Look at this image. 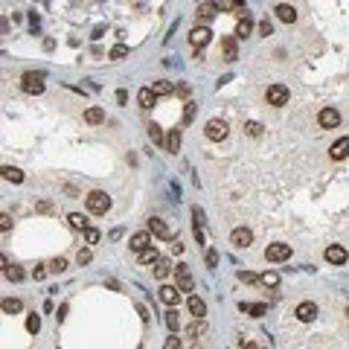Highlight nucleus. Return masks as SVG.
Returning a JSON list of instances; mask_svg holds the SVG:
<instances>
[{"label":"nucleus","mask_w":349,"mask_h":349,"mask_svg":"<svg viewBox=\"0 0 349 349\" xmlns=\"http://www.w3.org/2000/svg\"><path fill=\"white\" fill-rule=\"evenodd\" d=\"M84 204H87V210L93 213V216H105L108 210H111V195L108 192H90L87 198H84Z\"/></svg>","instance_id":"1"},{"label":"nucleus","mask_w":349,"mask_h":349,"mask_svg":"<svg viewBox=\"0 0 349 349\" xmlns=\"http://www.w3.org/2000/svg\"><path fill=\"white\" fill-rule=\"evenodd\" d=\"M175 285H178L181 291H186V294L195 288V280H192V274H189V265H183V262L175 265Z\"/></svg>","instance_id":"2"},{"label":"nucleus","mask_w":349,"mask_h":349,"mask_svg":"<svg viewBox=\"0 0 349 349\" xmlns=\"http://www.w3.org/2000/svg\"><path fill=\"white\" fill-rule=\"evenodd\" d=\"M288 87L285 84H271L268 87V93H265V99H268V105H274V108H283L285 102H288Z\"/></svg>","instance_id":"3"},{"label":"nucleus","mask_w":349,"mask_h":349,"mask_svg":"<svg viewBox=\"0 0 349 349\" xmlns=\"http://www.w3.org/2000/svg\"><path fill=\"white\" fill-rule=\"evenodd\" d=\"M204 134H207V140L221 143V140L227 137V122H224V119H210L207 128H204Z\"/></svg>","instance_id":"4"},{"label":"nucleus","mask_w":349,"mask_h":349,"mask_svg":"<svg viewBox=\"0 0 349 349\" xmlns=\"http://www.w3.org/2000/svg\"><path fill=\"white\" fill-rule=\"evenodd\" d=\"M317 122H320V128H338L341 125V111L338 108H323L317 114Z\"/></svg>","instance_id":"5"},{"label":"nucleus","mask_w":349,"mask_h":349,"mask_svg":"<svg viewBox=\"0 0 349 349\" xmlns=\"http://www.w3.org/2000/svg\"><path fill=\"white\" fill-rule=\"evenodd\" d=\"M291 256V245H268L265 248V259L268 262H285Z\"/></svg>","instance_id":"6"},{"label":"nucleus","mask_w":349,"mask_h":349,"mask_svg":"<svg viewBox=\"0 0 349 349\" xmlns=\"http://www.w3.org/2000/svg\"><path fill=\"white\" fill-rule=\"evenodd\" d=\"M23 90H26V93H35V96L44 93V76H41V73H26V76H23Z\"/></svg>","instance_id":"7"},{"label":"nucleus","mask_w":349,"mask_h":349,"mask_svg":"<svg viewBox=\"0 0 349 349\" xmlns=\"http://www.w3.org/2000/svg\"><path fill=\"white\" fill-rule=\"evenodd\" d=\"M149 233L157 236V239H163V242H172V239H175L172 230L166 227V221H160V218H149Z\"/></svg>","instance_id":"8"},{"label":"nucleus","mask_w":349,"mask_h":349,"mask_svg":"<svg viewBox=\"0 0 349 349\" xmlns=\"http://www.w3.org/2000/svg\"><path fill=\"white\" fill-rule=\"evenodd\" d=\"M210 38H213V32H210L207 26H195V29H192V35H189V41H192V47H195V50L207 47V44H210Z\"/></svg>","instance_id":"9"},{"label":"nucleus","mask_w":349,"mask_h":349,"mask_svg":"<svg viewBox=\"0 0 349 349\" xmlns=\"http://www.w3.org/2000/svg\"><path fill=\"white\" fill-rule=\"evenodd\" d=\"M230 242H233V248H248V245L253 242V233H250L248 227H236V230L230 233Z\"/></svg>","instance_id":"10"},{"label":"nucleus","mask_w":349,"mask_h":349,"mask_svg":"<svg viewBox=\"0 0 349 349\" xmlns=\"http://www.w3.org/2000/svg\"><path fill=\"white\" fill-rule=\"evenodd\" d=\"M294 315H297V320H303V323H312V320L317 317V306L306 300V303H300V306L294 309Z\"/></svg>","instance_id":"11"},{"label":"nucleus","mask_w":349,"mask_h":349,"mask_svg":"<svg viewBox=\"0 0 349 349\" xmlns=\"http://www.w3.org/2000/svg\"><path fill=\"white\" fill-rule=\"evenodd\" d=\"M149 245H151V236H149V230H140V233H134V236H131V242H128V248H131L134 253L146 250Z\"/></svg>","instance_id":"12"},{"label":"nucleus","mask_w":349,"mask_h":349,"mask_svg":"<svg viewBox=\"0 0 349 349\" xmlns=\"http://www.w3.org/2000/svg\"><path fill=\"white\" fill-rule=\"evenodd\" d=\"M160 300H163L166 306H178V303H181V288H178V285H163V288H160Z\"/></svg>","instance_id":"13"},{"label":"nucleus","mask_w":349,"mask_h":349,"mask_svg":"<svg viewBox=\"0 0 349 349\" xmlns=\"http://www.w3.org/2000/svg\"><path fill=\"white\" fill-rule=\"evenodd\" d=\"M326 262H332V265H344V262H347V250H344L341 245H329V248H326Z\"/></svg>","instance_id":"14"},{"label":"nucleus","mask_w":349,"mask_h":349,"mask_svg":"<svg viewBox=\"0 0 349 349\" xmlns=\"http://www.w3.org/2000/svg\"><path fill=\"white\" fill-rule=\"evenodd\" d=\"M239 312L250 315V317H262V315H268V306L265 303H239Z\"/></svg>","instance_id":"15"},{"label":"nucleus","mask_w":349,"mask_h":349,"mask_svg":"<svg viewBox=\"0 0 349 349\" xmlns=\"http://www.w3.org/2000/svg\"><path fill=\"white\" fill-rule=\"evenodd\" d=\"M349 154V137H341L338 143H332V149H329V157L332 160H344Z\"/></svg>","instance_id":"16"},{"label":"nucleus","mask_w":349,"mask_h":349,"mask_svg":"<svg viewBox=\"0 0 349 349\" xmlns=\"http://www.w3.org/2000/svg\"><path fill=\"white\" fill-rule=\"evenodd\" d=\"M274 12H277V17H280L283 23H294V20H297V9H294V6H288V3H280Z\"/></svg>","instance_id":"17"},{"label":"nucleus","mask_w":349,"mask_h":349,"mask_svg":"<svg viewBox=\"0 0 349 349\" xmlns=\"http://www.w3.org/2000/svg\"><path fill=\"white\" fill-rule=\"evenodd\" d=\"M221 50H224V61H236V58H239L236 38H224V41H221Z\"/></svg>","instance_id":"18"},{"label":"nucleus","mask_w":349,"mask_h":349,"mask_svg":"<svg viewBox=\"0 0 349 349\" xmlns=\"http://www.w3.org/2000/svg\"><path fill=\"white\" fill-rule=\"evenodd\" d=\"M137 102H140V108H151V105L157 102V93H154L151 87H143V90L137 93Z\"/></svg>","instance_id":"19"},{"label":"nucleus","mask_w":349,"mask_h":349,"mask_svg":"<svg viewBox=\"0 0 349 349\" xmlns=\"http://www.w3.org/2000/svg\"><path fill=\"white\" fill-rule=\"evenodd\" d=\"M186 306H189V312H192L195 317H204V315H207V303H204L201 297H189Z\"/></svg>","instance_id":"20"},{"label":"nucleus","mask_w":349,"mask_h":349,"mask_svg":"<svg viewBox=\"0 0 349 349\" xmlns=\"http://www.w3.org/2000/svg\"><path fill=\"white\" fill-rule=\"evenodd\" d=\"M84 122H90V125L105 122V111H102V108H87V111H84Z\"/></svg>","instance_id":"21"},{"label":"nucleus","mask_w":349,"mask_h":349,"mask_svg":"<svg viewBox=\"0 0 349 349\" xmlns=\"http://www.w3.org/2000/svg\"><path fill=\"white\" fill-rule=\"evenodd\" d=\"M178 149H181V131H178V128H172V131L166 134V151H172V154H175Z\"/></svg>","instance_id":"22"},{"label":"nucleus","mask_w":349,"mask_h":349,"mask_svg":"<svg viewBox=\"0 0 349 349\" xmlns=\"http://www.w3.org/2000/svg\"><path fill=\"white\" fill-rule=\"evenodd\" d=\"M157 259H160V253H157L154 248H146V250H140V253H137V262H140V265H149V262L154 265Z\"/></svg>","instance_id":"23"},{"label":"nucleus","mask_w":349,"mask_h":349,"mask_svg":"<svg viewBox=\"0 0 349 349\" xmlns=\"http://www.w3.org/2000/svg\"><path fill=\"white\" fill-rule=\"evenodd\" d=\"M169 271H172V262L160 256V259L154 262V277H157V280H166V277H169Z\"/></svg>","instance_id":"24"},{"label":"nucleus","mask_w":349,"mask_h":349,"mask_svg":"<svg viewBox=\"0 0 349 349\" xmlns=\"http://www.w3.org/2000/svg\"><path fill=\"white\" fill-rule=\"evenodd\" d=\"M204 329H207L204 317H195V323H189V326H186V338H195V341H198V335H201Z\"/></svg>","instance_id":"25"},{"label":"nucleus","mask_w":349,"mask_h":349,"mask_svg":"<svg viewBox=\"0 0 349 349\" xmlns=\"http://www.w3.org/2000/svg\"><path fill=\"white\" fill-rule=\"evenodd\" d=\"M216 12H218L216 3H201V6H198V17H201V20H213Z\"/></svg>","instance_id":"26"},{"label":"nucleus","mask_w":349,"mask_h":349,"mask_svg":"<svg viewBox=\"0 0 349 349\" xmlns=\"http://www.w3.org/2000/svg\"><path fill=\"white\" fill-rule=\"evenodd\" d=\"M151 90H154L157 96H169V93H175V84H172V82H163V79H160V82H154V84H151Z\"/></svg>","instance_id":"27"},{"label":"nucleus","mask_w":349,"mask_h":349,"mask_svg":"<svg viewBox=\"0 0 349 349\" xmlns=\"http://www.w3.org/2000/svg\"><path fill=\"white\" fill-rule=\"evenodd\" d=\"M149 137H151V143H157V146H166V137H163V128H160L157 122H151V125H149Z\"/></svg>","instance_id":"28"},{"label":"nucleus","mask_w":349,"mask_h":349,"mask_svg":"<svg viewBox=\"0 0 349 349\" xmlns=\"http://www.w3.org/2000/svg\"><path fill=\"white\" fill-rule=\"evenodd\" d=\"M20 309H23V306H20L17 297H6V300H3V315H17Z\"/></svg>","instance_id":"29"},{"label":"nucleus","mask_w":349,"mask_h":349,"mask_svg":"<svg viewBox=\"0 0 349 349\" xmlns=\"http://www.w3.org/2000/svg\"><path fill=\"white\" fill-rule=\"evenodd\" d=\"M3 178L12 181V183H20V181H23V172L15 169V166H3Z\"/></svg>","instance_id":"30"},{"label":"nucleus","mask_w":349,"mask_h":349,"mask_svg":"<svg viewBox=\"0 0 349 349\" xmlns=\"http://www.w3.org/2000/svg\"><path fill=\"white\" fill-rule=\"evenodd\" d=\"M67 221H70V227H73V230H87V218H84V216H79V213H70V216H67Z\"/></svg>","instance_id":"31"},{"label":"nucleus","mask_w":349,"mask_h":349,"mask_svg":"<svg viewBox=\"0 0 349 349\" xmlns=\"http://www.w3.org/2000/svg\"><path fill=\"white\" fill-rule=\"evenodd\" d=\"M166 326H169V332H178V306H169V312H166Z\"/></svg>","instance_id":"32"},{"label":"nucleus","mask_w":349,"mask_h":349,"mask_svg":"<svg viewBox=\"0 0 349 349\" xmlns=\"http://www.w3.org/2000/svg\"><path fill=\"white\" fill-rule=\"evenodd\" d=\"M259 283H262V285H271V288H277V285H280V274H277V271H265Z\"/></svg>","instance_id":"33"},{"label":"nucleus","mask_w":349,"mask_h":349,"mask_svg":"<svg viewBox=\"0 0 349 349\" xmlns=\"http://www.w3.org/2000/svg\"><path fill=\"white\" fill-rule=\"evenodd\" d=\"M250 29H253L250 17H242V20H239V26H236V35H239V38H245V35H250Z\"/></svg>","instance_id":"34"},{"label":"nucleus","mask_w":349,"mask_h":349,"mask_svg":"<svg viewBox=\"0 0 349 349\" xmlns=\"http://www.w3.org/2000/svg\"><path fill=\"white\" fill-rule=\"evenodd\" d=\"M3 277H6V280H12V283H20V280H23V271L9 265V268H3Z\"/></svg>","instance_id":"35"},{"label":"nucleus","mask_w":349,"mask_h":349,"mask_svg":"<svg viewBox=\"0 0 349 349\" xmlns=\"http://www.w3.org/2000/svg\"><path fill=\"white\" fill-rule=\"evenodd\" d=\"M26 329H29L32 335H38V332H41V317H38V315H29V317H26Z\"/></svg>","instance_id":"36"},{"label":"nucleus","mask_w":349,"mask_h":349,"mask_svg":"<svg viewBox=\"0 0 349 349\" xmlns=\"http://www.w3.org/2000/svg\"><path fill=\"white\" fill-rule=\"evenodd\" d=\"M245 131H248L250 137H262V122H256V119H250V122L245 125Z\"/></svg>","instance_id":"37"},{"label":"nucleus","mask_w":349,"mask_h":349,"mask_svg":"<svg viewBox=\"0 0 349 349\" xmlns=\"http://www.w3.org/2000/svg\"><path fill=\"white\" fill-rule=\"evenodd\" d=\"M108 55H111V58H125V55H128V47H125V44H116V47H111Z\"/></svg>","instance_id":"38"},{"label":"nucleus","mask_w":349,"mask_h":349,"mask_svg":"<svg viewBox=\"0 0 349 349\" xmlns=\"http://www.w3.org/2000/svg\"><path fill=\"white\" fill-rule=\"evenodd\" d=\"M90 259H93V253H90V248H82V250L76 253V262H79V265H87Z\"/></svg>","instance_id":"39"},{"label":"nucleus","mask_w":349,"mask_h":349,"mask_svg":"<svg viewBox=\"0 0 349 349\" xmlns=\"http://www.w3.org/2000/svg\"><path fill=\"white\" fill-rule=\"evenodd\" d=\"M50 271H52V274H64V271H67V259H52V262H50Z\"/></svg>","instance_id":"40"},{"label":"nucleus","mask_w":349,"mask_h":349,"mask_svg":"<svg viewBox=\"0 0 349 349\" xmlns=\"http://www.w3.org/2000/svg\"><path fill=\"white\" fill-rule=\"evenodd\" d=\"M195 108H198L195 102H186V108H183V122H192V119H195Z\"/></svg>","instance_id":"41"},{"label":"nucleus","mask_w":349,"mask_h":349,"mask_svg":"<svg viewBox=\"0 0 349 349\" xmlns=\"http://www.w3.org/2000/svg\"><path fill=\"white\" fill-rule=\"evenodd\" d=\"M84 242H87V245H96V242H99V230H96V227H87V230H84Z\"/></svg>","instance_id":"42"},{"label":"nucleus","mask_w":349,"mask_h":349,"mask_svg":"<svg viewBox=\"0 0 349 349\" xmlns=\"http://www.w3.org/2000/svg\"><path fill=\"white\" fill-rule=\"evenodd\" d=\"M239 280H242V283H259L262 277H256V274H250V271H239Z\"/></svg>","instance_id":"43"},{"label":"nucleus","mask_w":349,"mask_h":349,"mask_svg":"<svg viewBox=\"0 0 349 349\" xmlns=\"http://www.w3.org/2000/svg\"><path fill=\"white\" fill-rule=\"evenodd\" d=\"M259 32H262V35H271V32H274V23H271V20L265 17V20L259 23Z\"/></svg>","instance_id":"44"},{"label":"nucleus","mask_w":349,"mask_h":349,"mask_svg":"<svg viewBox=\"0 0 349 349\" xmlns=\"http://www.w3.org/2000/svg\"><path fill=\"white\" fill-rule=\"evenodd\" d=\"M207 265H210V268H216V265H218V253H216L213 248L207 250Z\"/></svg>","instance_id":"45"},{"label":"nucleus","mask_w":349,"mask_h":349,"mask_svg":"<svg viewBox=\"0 0 349 349\" xmlns=\"http://www.w3.org/2000/svg\"><path fill=\"white\" fill-rule=\"evenodd\" d=\"M163 349H181V341L175 338V332H172V338H166V344H163Z\"/></svg>","instance_id":"46"},{"label":"nucleus","mask_w":349,"mask_h":349,"mask_svg":"<svg viewBox=\"0 0 349 349\" xmlns=\"http://www.w3.org/2000/svg\"><path fill=\"white\" fill-rule=\"evenodd\" d=\"M0 227H3V233H9V230H12V218H9L6 213L0 216Z\"/></svg>","instance_id":"47"},{"label":"nucleus","mask_w":349,"mask_h":349,"mask_svg":"<svg viewBox=\"0 0 349 349\" xmlns=\"http://www.w3.org/2000/svg\"><path fill=\"white\" fill-rule=\"evenodd\" d=\"M116 102L125 105V102H128V93H125V90H116Z\"/></svg>","instance_id":"48"},{"label":"nucleus","mask_w":349,"mask_h":349,"mask_svg":"<svg viewBox=\"0 0 349 349\" xmlns=\"http://www.w3.org/2000/svg\"><path fill=\"white\" fill-rule=\"evenodd\" d=\"M38 210H41V213H50V210H52V204H50V201H41V204H38Z\"/></svg>","instance_id":"49"},{"label":"nucleus","mask_w":349,"mask_h":349,"mask_svg":"<svg viewBox=\"0 0 349 349\" xmlns=\"http://www.w3.org/2000/svg\"><path fill=\"white\" fill-rule=\"evenodd\" d=\"M64 317H67V306H61V309H58V315H55V320H58V323H61V320H64Z\"/></svg>","instance_id":"50"},{"label":"nucleus","mask_w":349,"mask_h":349,"mask_svg":"<svg viewBox=\"0 0 349 349\" xmlns=\"http://www.w3.org/2000/svg\"><path fill=\"white\" fill-rule=\"evenodd\" d=\"M44 274H47V271H44V265H38V268H35V280H44Z\"/></svg>","instance_id":"51"},{"label":"nucleus","mask_w":349,"mask_h":349,"mask_svg":"<svg viewBox=\"0 0 349 349\" xmlns=\"http://www.w3.org/2000/svg\"><path fill=\"white\" fill-rule=\"evenodd\" d=\"M245 349H259L256 344H245Z\"/></svg>","instance_id":"52"},{"label":"nucleus","mask_w":349,"mask_h":349,"mask_svg":"<svg viewBox=\"0 0 349 349\" xmlns=\"http://www.w3.org/2000/svg\"><path fill=\"white\" fill-rule=\"evenodd\" d=\"M347 317H349V306H347Z\"/></svg>","instance_id":"53"}]
</instances>
